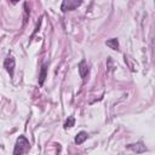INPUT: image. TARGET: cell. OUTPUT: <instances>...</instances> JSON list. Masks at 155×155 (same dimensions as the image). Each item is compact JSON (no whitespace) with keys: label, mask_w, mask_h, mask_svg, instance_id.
I'll return each instance as SVG.
<instances>
[{"label":"cell","mask_w":155,"mask_h":155,"mask_svg":"<svg viewBox=\"0 0 155 155\" xmlns=\"http://www.w3.org/2000/svg\"><path fill=\"white\" fill-rule=\"evenodd\" d=\"M82 4V1H78V0H64L62 2V6H61V10L63 12H67V11H71V10H75L78 6H80Z\"/></svg>","instance_id":"cell-2"},{"label":"cell","mask_w":155,"mask_h":155,"mask_svg":"<svg viewBox=\"0 0 155 155\" xmlns=\"http://www.w3.org/2000/svg\"><path fill=\"white\" fill-rule=\"evenodd\" d=\"M79 74L82 78V80L85 81L86 78H87V75H88V67H87V64H86L85 61H81L79 63Z\"/></svg>","instance_id":"cell-4"},{"label":"cell","mask_w":155,"mask_h":155,"mask_svg":"<svg viewBox=\"0 0 155 155\" xmlns=\"http://www.w3.org/2000/svg\"><path fill=\"white\" fill-rule=\"evenodd\" d=\"M46 75H47V64H44L41 67V70H40V74H39V85L40 86L44 85V81L46 79Z\"/></svg>","instance_id":"cell-5"},{"label":"cell","mask_w":155,"mask_h":155,"mask_svg":"<svg viewBox=\"0 0 155 155\" xmlns=\"http://www.w3.org/2000/svg\"><path fill=\"white\" fill-rule=\"evenodd\" d=\"M29 149V142L25 137L19 136L16 140L15 144V149H13V155H23L24 153H27Z\"/></svg>","instance_id":"cell-1"},{"label":"cell","mask_w":155,"mask_h":155,"mask_svg":"<svg viewBox=\"0 0 155 155\" xmlns=\"http://www.w3.org/2000/svg\"><path fill=\"white\" fill-rule=\"evenodd\" d=\"M87 133L86 132H84V131H81V132H79L78 134H76V137H75V143L76 144H81V143H84L86 139H87Z\"/></svg>","instance_id":"cell-6"},{"label":"cell","mask_w":155,"mask_h":155,"mask_svg":"<svg viewBox=\"0 0 155 155\" xmlns=\"http://www.w3.org/2000/svg\"><path fill=\"white\" fill-rule=\"evenodd\" d=\"M74 124H75V119H74L73 116H68V119H67V121H65V124H64V128H65V130H67V128H70V127L74 126Z\"/></svg>","instance_id":"cell-9"},{"label":"cell","mask_w":155,"mask_h":155,"mask_svg":"<svg viewBox=\"0 0 155 155\" xmlns=\"http://www.w3.org/2000/svg\"><path fill=\"white\" fill-rule=\"evenodd\" d=\"M105 45L109 46V47L113 48V50H117V48H119V41H117V39H115V38H113V39H110V40H107V41H105Z\"/></svg>","instance_id":"cell-8"},{"label":"cell","mask_w":155,"mask_h":155,"mask_svg":"<svg viewBox=\"0 0 155 155\" xmlns=\"http://www.w3.org/2000/svg\"><path fill=\"white\" fill-rule=\"evenodd\" d=\"M4 68L7 70L10 76H13V70H15V58L12 56H7L5 62H4Z\"/></svg>","instance_id":"cell-3"},{"label":"cell","mask_w":155,"mask_h":155,"mask_svg":"<svg viewBox=\"0 0 155 155\" xmlns=\"http://www.w3.org/2000/svg\"><path fill=\"white\" fill-rule=\"evenodd\" d=\"M128 149L136 151V153H142V151H145V147L142 144V143H137V144H131L128 147Z\"/></svg>","instance_id":"cell-7"}]
</instances>
